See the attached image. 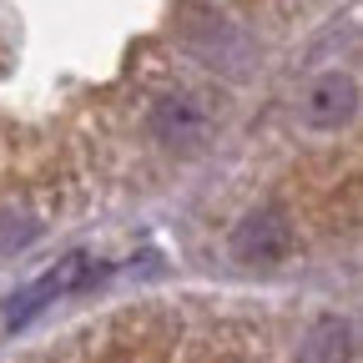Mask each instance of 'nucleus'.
<instances>
[{"label":"nucleus","mask_w":363,"mask_h":363,"mask_svg":"<svg viewBox=\"0 0 363 363\" xmlns=\"http://www.w3.org/2000/svg\"><path fill=\"white\" fill-rule=\"evenodd\" d=\"M86 278H91V257H86V252H71V257H61L56 267H45V272H40V278H35L30 288H21V293L6 303V328H26L30 318L45 308V303H56L61 293H76Z\"/></svg>","instance_id":"nucleus-1"},{"label":"nucleus","mask_w":363,"mask_h":363,"mask_svg":"<svg viewBox=\"0 0 363 363\" xmlns=\"http://www.w3.org/2000/svg\"><path fill=\"white\" fill-rule=\"evenodd\" d=\"M353 358V328L343 318H323L303 338V363H348Z\"/></svg>","instance_id":"nucleus-5"},{"label":"nucleus","mask_w":363,"mask_h":363,"mask_svg":"<svg viewBox=\"0 0 363 363\" xmlns=\"http://www.w3.org/2000/svg\"><path fill=\"white\" fill-rule=\"evenodd\" d=\"M358 116V81L348 71H328L303 91V121L313 131H338Z\"/></svg>","instance_id":"nucleus-3"},{"label":"nucleus","mask_w":363,"mask_h":363,"mask_svg":"<svg viewBox=\"0 0 363 363\" xmlns=\"http://www.w3.org/2000/svg\"><path fill=\"white\" fill-rule=\"evenodd\" d=\"M293 247V227L278 207H257L238 222V233H233V257L247 262V267H267V262H278L288 257Z\"/></svg>","instance_id":"nucleus-2"},{"label":"nucleus","mask_w":363,"mask_h":363,"mask_svg":"<svg viewBox=\"0 0 363 363\" xmlns=\"http://www.w3.org/2000/svg\"><path fill=\"white\" fill-rule=\"evenodd\" d=\"M152 131H157V142H167V147H192L197 136L207 131V111L192 96H167L152 111Z\"/></svg>","instance_id":"nucleus-4"}]
</instances>
